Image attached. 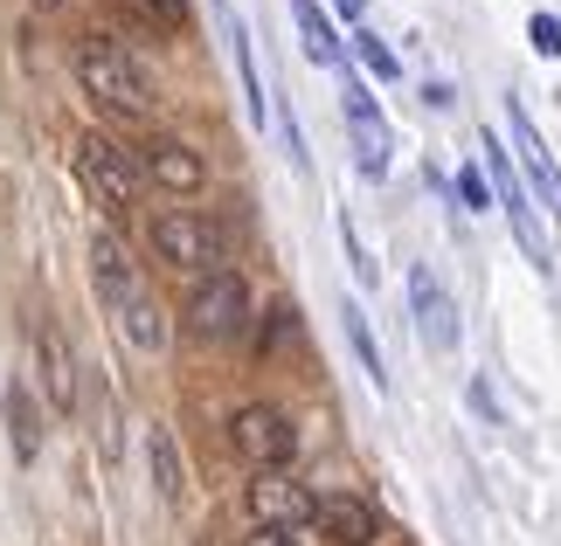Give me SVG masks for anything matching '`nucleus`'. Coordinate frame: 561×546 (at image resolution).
I'll list each match as a JSON object with an SVG mask.
<instances>
[{
    "label": "nucleus",
    "instance_id": "nucleus-1",
    "mask_svg": "<svg viewBox=\"0 0 561 546\" xmlns=\"http://www.w3.org/2000/svg\"><path fill=\"white\" fill-rule=\"evenodd\" d=\"M77 83H83V97H98L104 112H118V118L153 112V83H146V70L118 49L112 35H83L77 42Z\"/></svg>",
    "mask_w": 561,
    "mask_h": 546
},
{
    "label": "nucleus",
    "instance_id": "nucleus-2",
    "mask_svg": "<svg viewBox=\"0 0 561 546\" xmlns=\"http://www.w3.org/2000/svg\"><path fill=\"white\" fill-rule=\"evenodd\" d=\"M153 249H160V264H174L187 277L222 270V229H215L208 214H194V208H160L153 214Z\"/></svg>",
    "mask_w": 561,
    "mask_h": 546
},
{
    "label": "nucleus",
    "instance_id": "nucleus-3",
    "mask_svg": "<svg viewBox=\"0 0 561 546\" xmlns=\"http://www.w3.org/2000/svg\"><path fill=\"white\" fill-rule=\"evenodd\" d=\"M77 173H83V187L98 194L104 214L139 208V166H133V152H118L104 132H77Z\"/></svg>",
    "mask_w": 561,
    "mask_h": 546
},
{
    "label": "nucleus",
    "instance_id": "nucleus-4",
    "mask_svg": "<svg viewBox=\"0 0 561 546\" xmlns=\"http://www.w3.org/2000/svg\"><path fill=\"white\" fill-rule=\"evenodd\" d=\"M479 152H485V181H492V201H500L506 208V222H513V243H520L527 249V264H554V243H548V229H541V214H534V194L520 187V181H513V166H506V152L500 146H492V139H479Z\"/></svg>",
    "mask_w": 561,
    "mask_h": 546
},
{
    "label": "nucleus",
    "instance_id": "nucleus-5",
    "mask_svg": "<svg viewBox=\"0 0 561 546\" xmlns=\"http://www.w3.org/2000/svg\"><path fill=\"white\" fill-rule=\"evenodd\" d=\"M243 318H250V291H243V277H236V270L194 277V291H187V333L194 339H236V333H243Z\"/></svg>",
    "mask_w": 561,
    "mask_h": 546
},
{
    "label": "nucleus",
    "instance_id": "nucleus-6",
    "mask_svg": "<svg viewBox=\"0 0 561 546\" xmlns=\"http://www.w3.org/2000/svg\"><path fill=\"white\" fill-rule=\"evenodd\" d=\"M229 443H236V456H243L250 471H285L291 450H298V435H291V415H285V408L250 402V408H236Z\"/></svg>",
    "mask_w": 561,
    "mask_h": 546
},
{
    "label": "nucleus",
    "instance_id": "nucleus-7",
    "mask_svg": "<svg viewBox=\"0 0 561 546\" xmlns=\"http://www.w3.org/2000/svg\"><path fill=\"white\" fill-rule=\"evenodd\" d=\"M243 506H250V526H285V533L312 526V491L298 485V477H285V471H256Z\"/></svg>",
    "mask_w": 561,
    "mask_h": 546
},
{
    "label": "nucleus",
    "instance_id": "nucleus-8",
    "mask_svg": "<svg viewBox=\"0 0 561 546\" xmlns=\"http://www.w3.org/2000/svg\"><path fill=\"white\" fill-rule=\"evenodd\" d=\"M91 277H98V298H104V312H112V318H125L139 298H153V291H146V277H139V264H133V249H125L112 229L91 243Z\"/></svg>",
    "mask_w": 561,
    "mask_h": 546
},
{
    "label": "nucleus",
    "instance_id": "nucleus-9",
    "mask_svg": "<svg viewBox=\"0 0 561 546\" xmlns=\"http://www.w3.org/2000/svg\"><path fill=\"white\" fill-rule=\"evenodd\" d=\"M409 312H416V339L430 346V353H450V346H458V304H450L444 277L430 264L409 270Z\"/></svg>",
    "mask_w": 561,
    "mask_h": 546
},
{
    "label": "nucleus",
    "instance_id": "nucleus-10",
    "mask_svg": "<svg viewBox=\"0 0 561 546\" xmlns=\"http://www.w3.org/2000/svg\"><path fill=\"white\" fill-rule=\"evenodd\" d=\"M506 132H513V152H520V166H527V187L541 194V208L561 222V166H554V152L541 146V132H534V118L520 112V104L506 97Z\"/></svg>",
    "mask_w": 561,
    "mask_h": 546
},
{
    "label": "nucleus",
    "instance_id": "nucleus-11",
    "mask_svg": "<svg viewBox=\"0 0 561 546\" xmlns=\"http://www.w3.org/2000/svg\"><path fill=\"white\" fill-rule=\"evenodd\" d=\"M340 97H347V132H354V166L368 173V181H381V173H388V152H396V146H388V125H381V112H375L368 83H354V77H347V91H340Z\"/></svg>",
    "mask_w": 561,
    "mask_h": 546
},
{
    "label": "nucleus",
    "instance_id": "nucleus-12",
    "mask_svg": "<svg viewBox=\"0 0 561 546\" xmlns=\"http://www.w3.org/2000/svg\"><path fill=\"white\" fill-rule=\"evenodd\" d=\"M312 526L327 546H375V506L368 498H354V491H327V498H312Z\"/></svg>",
    "mask_w": 561,
    "mask_h": 546
},
{
    "label": "nucleus",
    "instance_id": "nucleus-13",
    "mask_svg": "<svg viewBox=\"0 0 561 546\" xmlns=\"http://www.w3.org/2000/svg\"><path fill=\"white\" fill-rule=\"evenodd\" d=\"M28 346H35V381H42V395H49V408L70 415L77 408V360H70V346H62V333L49 318H35Z\"/></svg>",
    "mask_w": 561,
    "mask_h": 546
},
{
    "label": "nucleus",
    "instance_id": "nucleus-14",
    "mask_svg": "<svg viewBox=\"0 0 561 546\" xmlns=\"http://www.w3.org/2000/svg\"><path fill=\"white\" fill-rule=\"evenodd\" d=\"M222 35H229V56H236V77H243V104H250V125H264L271 118V97H264V77H256V49H250V28L229 14V0H222Z\"/></svg>",
    "mask_w": 561,
    "mask_h": 546
},
{
    "label": "nucleus",
    "instance_id": "nucleus-15",
    "mask_svg": "<svg viewBox=\"0 0 561 546\" xmlns=\"http://www.w3.org/2000/svg\"><path fill=\"white\" fill-rule=\"evenodd\" d=\"M8 443H14V464H35V450H42V415H35V387L28 381H8Z\"/></svg>",
    "mask_w": 561,
    "mask_h": 546
},
{
    "label": "nucleus",
    "instance_id": "nucleus-16",
    "mask_svg": "<svg viewBox=\"0 0 561 546\" xmlns=\"http://www.w3.org/2000/svg\"><path fill=\"white\" fill-rule=\"evenodd\" d=\"M146 173H153L167 194H194V187H202V160H194V146H181V139L146 146Z\"/></svg>",
    "mask_w": 561,
    "mask_h": 546
},
{
    "label": "nucleus",
    "instance_id": "nucleus-17",
    "mask_svg": "<svg viewBox=\"0 0 561 546\" xmlns=\"http://www.w3.org/2000/svg\"><path fill=\"white\" fill-rule=\"evenodd\" d=\"M291 21H298V49H306L319 70H340V62H347V49H340V35H333V21L319 14V0H291Z\"/></svg>",
    "mask_w": 561,
    "mask_h": 546
},
{
    "label": "nucleus",
    "instance_id": "nucleus-18",
    "mask_svg": "<svg viewBox=\"0 0 561 546\" xmlns=\"http://www.w3.org/2000/svg\"><path fill=\"white\" fill-rule=\"evenodd\" d=\"M146 456H153V491L167 498V506H181L187 477H181V450H174V435H167V429H153V443H146Z\"/></svg>",
    "mask_w": 561,
    "mask_h": 546
},
{
    "label": "nucleus",
    "instance_id": "nucleus-19",
    "mask_svg": "<svg viewBox=\"0 0 561 546\" xmlns=\"http://www.w3.org/2000/svg\"><path fill=\"white\" fill-rule=\"evenodd\" d=\"M340 325H347V346L360 353L368 381H375V387H388V367H381V346H375V333H368V312H360V304H340Z\"/></svg>",
    "mask_w": 561,
    "mask_h": 546
},
{
    "label": "nucleus",
    "instance_id": "nucleus-20",
    "mask_svg": "<svg viewBox=\"0 0 561 546\" xmlns=\"http://www.w3.org/2000/svg\"><path fill=\"white\" fill-rule=\"evenodd\" d=\"M354 56H360V70H368V77H402L396 49H388V42H381L375 28H360V35H354Z\"/></svg>",
    "mask_w": 561,
    "mask_h": 546
},
{
    "label": "nucleus",
    "instance_id": "nucleus-21",
    "mask_svg": "<svg viewBox=\"0 0 561 546\" xmlns=\"http://www.w3.org/2000/svg\"><path fill=\"white\" fill-rule=\"evenodd\" d=\"M125 14H139L146 28H181L187 21V0H118Z\"/></svg>",
    "mask_w": 561,
    "mask_h": 546
},
{
    "label": "nucleus",
    "instance_id": "nucleus-22",
    "mask_svg": "<svg viewBox=\"0 0 561 546\" xmlns=\"http://www.w3.org/2000/svg\"><path fill=\"white\" fill-rule=\"evenodd\" d=\"M458 201H465V208H479V214L492 208V181H485V166H479V160L458 173Z\"/></svg>",
    "mask_w": 561,
    "mask_h": 546
},
{
    "label": "nucleus",
    "instance_id": "nucleus-23",
    "mask_svg": "<svg viewBox=\"0 0 561 546\" xmlns=\"http://www.w3.org/2000/svg\"><path fill=\"white\" fill-rule=\"evenodd\" d=\"M340 243H347V264H354L360 283H375V277H381V264L368 256V243H360V229H354V222H340Z\"/></svg>",
    "mask_w": 561,
    "mask_h": 546
},
{
    "label": "nucleus",
    "instance_id": "nucleus-24",
    "mask_svg": "<svg viewBox=\"0 0 561 546\" xmlns=\"http://www.w3.org/2000/svg\"><path fill=\"white\" fill-rule=\"evenodd\" d=\"M527 42H534L541 56H561V21H554V14H534V21H527Z\"/></svg>",
    "mask_w": 561,
    "mask_h": 546
},
{
    "label": "nucleus",
    "instance_id": "nucleus-25",
    "mask_svg": "<svg viewBox=\"0 0 561 546\" xmlns=\"http://www.w3.org/2000/svg\"><path fill=\"white\" fill-rule=\"evenodd\" d=\"M243 546H306L298 533H285V526H250V539Z\"/></svg>",
    "mask_w": 561,
    "mask_h": 546
},
{
    "label": "nucleus",
    "instance_id": "nucleus-26",
    "mask_svg": "<svg viewBox=\"0 0 561 546\" xmlns=\"http://www.w3.org/2000/svg\"><path fill=\"white\" fill-rule=\"evenodd\" d=\"M333 8H340V14H347V21H360V8H368V0H333Z\"/></svg>",
    "mask_w": 561,
    "mask_h": 546
},
{
    "label": "nucleus",
    "instance_id": "nucleus-27",
    "mask_svg": "<svg viewBox=\"0 0 561 546\" xmlns=\"http://www.w3.org/2000/svg\"><path fill=\"white\" fill-rule=\"evenodd\" d=\"M35 8H42V14H49V8H62V0H35Z\"/></svg>",
    "mask_w": 561,
    "mask_h": 546
}]
</instances>
